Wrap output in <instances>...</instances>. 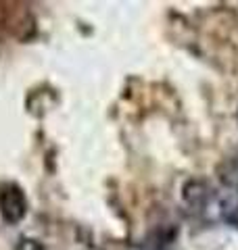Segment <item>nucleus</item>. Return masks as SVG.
Returning <instances> with one entry per match:
<instances>
[{
    "instance_id": "5",
    "label": "nucleus",
    "mask_w": 238,
    "mask_h": 250,
    "mask_svg": "<svg viewBox=\"0 0 238 250\" xmlns=\"http://www.w3.org/2000/svg\"><path fill=\"white\" fill-rule=\"evenodd\" d=\"M15 250H44V246L34 238H21L19 244L15 246Z\"/></svg>"
},
{
    "instance_id": "4",
    "label": "nucleus",
    "mask_w": 238,
    "mask_h": 250,
    "mask_svg": "<svg viewBox=\"0 0 238 250\" xmlns=\"http://www.w3.org/2000/svg\"><path fill=\"white\" fill-rule=\"evenodd\" d=\"M221 217H224L226 223L238 228V196H232L221 205Z\"/></svg>"
},
{
    "instance_id": "1",
    "label": "nucleus",
    "mask_w": 238,
    "mask_h": 250,
    "mask_svg": "<svg viewBox=\"0 0 238 250\" xmlns=\"http://www.w3.org/2000/svg\"><path fill=\"white\" fill-rule=\"evenodd\" d=\"M27 215V196L21 186L13 182L0 184V217L6 223H19Z\"/></svg>"
},
{
    "instance_id": "3",
    "label": "nucleus",
    "mask_w": 238,
    "mask_h": 250,
    "mask_svg": "<svg viewBox=\"0 0 238 250\" xmlns=\"http://www.w3.org/2000/svg\"><path fill=\"white\" fill-rule=\"evenodd\" d=\"M217 175L224 186L238 188V156H230L217 167Z\"/></svg>"
},
{
    "instance_id": "2",
    "label": "nucleus",
    "mask_w": 238,
    "mask_h": 250,
    "mask_svg": "<svg viewBox=\"0 0 238 250\" xmlns=\"http://www.w3.org/2000/svg\"><path fill=\"white\" fill-rule=\"evenodd\" d=\"M182 198L192 210H205L213 200V188L205 179H188L182 188Z\"/></svg>"
}]
</instances>
